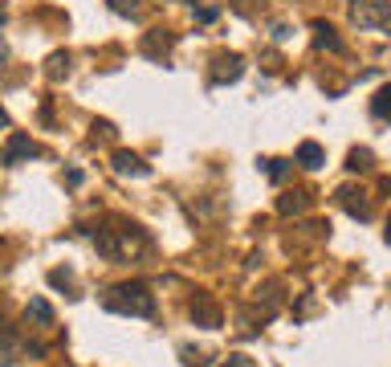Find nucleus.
<instances>
[{
  "instance_id": "obj_3",
  "label": "nucleus",
  "mask_w": 391,
  "mask_h": 367,
  "mask_svg": "<svg viewBox=\"0 0 391 367\" xmlns=\"http://www.w3.org/2000/svg\"><path fill=\"white\" fill-rule=\"evenodd\" d=\"M245 73V62H241V53H220L216 62H212V82L216 86H225V82H236Z\"/></svg>"
},
{
  "instance_id": "obj_2",
  "label": "nucleus",
  "mask_w": 391,
  "mask_h": 367,
  "mask_svg": "<svg viewBox=\"0 0 391 367\" xmlns=\"http://www.w3.org/2000/svg\"><path fill=\"white\" fill-rule=\"evenodd\" d=\"M391 17V4L388 0H350V21L359 29H371V33H383Z\"/></svg>"
},
{
  "instance_id": "obj_16",
  "label": "nucleus",
  "mask_w": 391,
  "mask_h": 367,
  "mask_svg": "<svg viewBox=\"0 0 391 367\" xmlns=\"http://www.w3.org/2000/svg\"><path fill=\"white\" fill-rule=\"evenodd\" d=\"M66 70H69V57L66 53H53V57H49V78H62Z\"/></svg>"
},
{
  "instance_id": "obj_1",
  "label": "nucleus",
  "mask_w": 391,
  "mask_h": 367,
  "mask_svg": "<svg viewBox=\"0 0 391 367\" xmlns=\"http://www.w3.org/2000/svg\"><path fill=\"white\" fill-rule=\"evenodd\" d=\"M102 306L115 315H131V318H151L155 315V294L147 290L143 282H122L115 290L102 294Z\"/></svg>"
},
{
  "instance_id": "obj_21",
  "label": "nucleus",
  "mask_w": 391,
  "mask_h": 367,
  "mask_svg": "<svg viewBox=\"0 0 391 367\" xmlns=\"http://www.w3.org/2000/svg\"><path fill=\"white\" fill-rule=\"evenodd\" d=\"M94 131H98L102 139H115V127H111V122H94Z\"/></svg>"
},
{
  "instance_id": "obj_4",
  "label": "nucleus",
  "mask_w": 391,
  "mask_h": 367,
  "mask_svg": "<svg viewBox=\"0 0 391 367\" xmlns=\"http://www.w3.org/2000/svg\"><path fill=\"white\" fill-rule=\"evenodd\" d=\"M41 155V147L33 143L29 135H8V143H4V164H21V159H37Z\"/></svg>"
},
{
  "instance_id": "obj_22",
  "label": "nucleus",
  "mask_w": 391,
  "mask_h": 367,
  "mask_svg": "<svg viewBox=\"0 0 391 367\" xmlns=\"http://www.w3.org/2000/svg\"><path fill=\"white\" fill-rule=\"evenodd\" d=\"M4 127H8V115H4V106H0V131H4Z\"/></svg>"
},
{
  "instance_id": "obj_14",
  "label": "nucleus",
  "mask_w": 391,
  "mask_h": 367,
  "mask_svg": "<svg viewBox=\"0 0 391 367\" xmlns=\"http://www.w3.org/2000/svg\"><path fill=\"white\" fill-rule=\"evenodd\" d=\"M388 110H391V90H375V98H371V115L383 122L388 119Z\"/></svg>"
},
{
  "instance_id": "obj_15",
  "label": "nucleus",
  "mask_w": 391,
  "mask_h": 367,
  "mask_svg": "<svg viewBox=\"0 0 391 367\" xmlns=\"http://www.w3.org/2000/svg\"><path fill=\"white\" fill-rule=\"evenodd\" d=\"M49 286H57V290H73V273H69V269H53V273H49Z\"/></svg>"
},
{
  "instance_id": "obj_8",
  "label": "nucleus",
  "mask_w": 391,
  "mask_h": 367,
  "mask_svg": "<svg viewBox=\"0 0 391 367\" xmlns=\"http://www.w3.org/2000/svg\"><path fill=\"white\" fill-rule=\"evenodd\" d=\"M298 164L306 171H318L326 164V151H322V143H314V139H306V143L298 147Z\"/></svg>"
},
{
  "instance_id": "obj_10",
  "label": "nucleus",
  "mask_w": 391,
  "mask_h": 367,
  "mask_svg": "<svg viewBox=\"0 0 391 367\" xmlns=\"http://www.w3.org/2000/svg\"><path fill=\"white\" fill-rule=\"evenodd\" d=\"M24 318H29V322H41V326H53V306H49L45 298H33V302L24 306Z\"/></svg>"
},
{
  "instance_id": "obj_24",
  "label": "nucleus",
  "mask_w": 391,
  "mask_h": 367,
  "mask_svg": "<svg viewBox=\"0 0 391 367\" xmlns=\"http://www.w3.org/2000/svg\"><path fill=\"white\" fill-rule=\"evenodd\" d=\"M0 24H4V8H0Z\"/></svg>"
},
{
  "instance_id": "obj_19",
  "label": "nucleus",
  "mask_w": 391,
  "mask_h": 367,
  "mask_svg": "<svg viewBox=\"0 0 391 367\" xmlns=\"http://www.w3.org/2000/svg\"><path fill=\"white\" fill-rule=\"evenodd\" d=\"M367 159H371L367 151H355V155H350V164H346V168H350V171H363V168H367Z\"/></svg>"
},
{
  "instance_id": "obj_11",
  "label": "nucleus",
  "mask_w": 391,
  "mask_h": 367,
  "mask_svg": "<svg viewBox=\"0 0 391 367\" xmlns=\"http://www.w3.org/2000/svg\"><path fill=\"white\" fill-rule=\"evenodd\" d=\"M13 355H17V335L8 322H0V364H13Z\"/></svg>"
},
{
  "instance_id": "obj_6",
  "label": "nucleus",
  "mask_w": 391,
  "mask_h": 367,
  "mask_svg": "<svg viewBox=\"0 0 391 367\" xmlns=\"http://www.w3.org/2000/svg\"><path fill=\"white\" fill-rule=\"evenodd\" d=\"M339 204H343L350 217H359V220H367V217H371L367 196H363V192H355V188H339Z\"/></svg>"
},
{
  "instance_id": "obj_23",
  "label": "nucleus",
  "mask_w": 391,
  "mask_h": 367,
  "mask_svg": "<svg viewBox=\"0 0 391 367\" xmlns=\"http://www.w3.org/2000/svg\"><path fill=\"white\" fill-rule=\"evenodd\" d=\"M4 57H8V49H4V41H0V62H4Z\"/></svg>"
},
{
  "instance_id": "obj_20",
  "label": "nucleus",
  "mask_w": 391,
  "mask_h": 367,
  "mask_svg": "<svg viewBox=\"0 0 391 367\" xmlns=\"http://www.w3.org/2000/svg\"><path fill=\"white\" fill-rule=\"evenodd\" d=\"M216 17H220V8H196V21L200 24H212Z\"/></svg>"
},
{
  "instance_id": "obj_7",
  "label": "nucleus",
  "mask_w": 391,
  "mask_h": 367,
  "mask_svg": "<svg viewBox=\"0 0 391 367\" xmlns=\"http://www.w3.org/2000/svg\"><path fill=\"white\" fill-rule=\"evenodd\" d=\"M115 171H118V175H135V180L151 175V168H147L138 155H131V151H115Z\"/></svg>"
},
{
  "instance_id": "obj_13",
  "label": "nucleus",
  "mask_w": 391,
  "mask_h": 367,
  "mask_svg": "<svg viewBox=\"0 0 391 367\" xmlns=\"http://www.w3.org/2000/svg\"><path fill=\"white\" fill-rule=\"evenodd\" d=\"M261 171H265L273 184H281V180L290 175V159H265V164H261Z\"/></svg>"
},
{
  "instance_id": "obj_9",
  "label": "nucleus",
  "mask_w": 391,
  "mask_h": 367,
  "mask_svg": "<svg viewBox=\"0 0 391 367\" xmlns=\"http://www.w3.org/2000/svg\"><path fill=\"white\" fill-rule=\"evenodd\" d=\"M314 45L318 49H330V53H343V41H339V33L330 29L326 21H314Z\"/></svg>"
},
{
  "instance_id": "obj_12",
  "label": "nucleus",
  "mask_w": 391,
  "mask_h": 367,
  "mask_svg": "<svg viewBox=\"0 0 391 367\" xmlns=\"http://www.w3.org/2000/svg\"><path fill=\"white\" fill-rule=\"evenodd\" d=\"M306 204H310V200H306L301 192L281 196V200H277V213H281V217H294V213H306Z\"/></svg>"
},
{
  "instance_id": "obj_18",
  "label": "nucleus",
  "mask_w": 391,
  "mask_h": 367,
  "mask_svg": "<svg viewBox=\"0 0 391 367\" xmlns=\"http://www.w3.org/2000/svg\"><path fill=\"white\" fill-rule=\"evenodd\" d=\"M216 367H257V359H249V355H241V351H236V355H229L225 364H216Z\"/></svg>"
},
{
  "instance_id": "obj_5",
  "label": "nucleus",
  "mask_w": 391,
  "mask_h": 367,
  "mask_svg": "<svg viewBox=\"0 0 391 367\" xmlns=\"http://www.w3.org/2000/svg\"><path fill=\"white\" fill-rule=\"evenodd\" d=\"M192 322L204 326V331H216V326H220V306H216L212 298H196V302H192Z\"/></svg>"
},
{
  "instance_id": "obj_17",
  "label": "nucleus",
  "mask_w": 391,
  "mask_h": 367,
  "mask_svg": "<svg viewBox=\"0 0 391 367\" xmlns=\"http://www.w3.org/2000/svg\"><path fill=\"white\" fill-rule=\"evenodd\" d=\"M111 4V13H118V17H135L138 8H135V0H106Z\"/></svg>"
}]
</instances>
